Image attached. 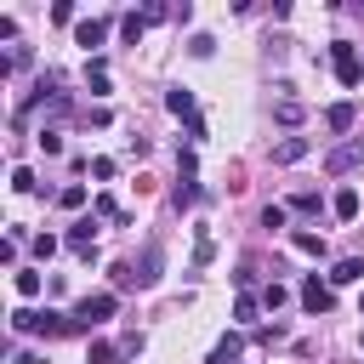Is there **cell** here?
<instances>
[{
	"instance_id": "603a6c76",
	"label": "cell",
	"mask_w": 364,
	"mask_h": 364,
	"mask_svg": "<svg viewBox=\"0 0 364 364\" xmlns=\"http://www.w3.org/2000/svg\"><path fill=\"white\" fill-rule=\"evenodd\" d=\"M34 256L51 262V256H57V233H40V239H34Z\"/></svg>"
},
{
	"instance_id": "cb8c5ba5",
	"label": "cell",
	"mask_w": 364,
	"mask_h": 364,
	"mask_svg": "<svg viewBox=\"0 0 364 364\" xmlns=\"http://www.w3.org/2000/svg\"><path fill=\"white\" fill-rule=\"evenodd\" d=\"M188 51H193V57H210V51H216V40H210V34H193V40H188Z\"/></svg>"
},
{
	"instance_id": "277c9868",
	"label": "cell",
	"mask_w": 364,
	"mask_h": 364,
	"mask_svg": "<svg viewBox=\"0 0 364 364\" xmlns=\"http://www.w3.org/2000/svg\"><path fill=\"white\" fill-rule=\"evenodd\" d=\"M301 307H307V313H313V318H318V313H330V307H336V296H330V284H324V279H318V273H307V279H301Z\"/></svg>"
},
{
	"instance_id": "f546056e",
	"label": "cell",
	"mask_w": 364,
	"mask_h": 364,
	"mask_svg": "<svg viewBox=\"0 0 364 364\" xmlns=\"http://www.w3.org/2000/svg\"><path fill=\"white\" fill-rule=\"evenodd\" d=\"M256 341H262V347H273V341H284V324H267V330H256Z\"/></svg>"
},
{
	"instance_id": "d4e9b609",
	"label": "cell",
	"mask_w": 364,
	"mask_h": 364,
	"mask_svg": "<svg viewBox=\"0 0 364 364\" xmlns=\"http://www.w3.org/2000/svg\"><path fill=\"white\" fill-rule=\"evenodd\" d=\"M11 188H17V193H34V171L17 165V171H11Z\"/></svg>"
},
{
	"instance_id": "7402d4cb",
	"label": "cell",
	"mask_w": 364,
	"mask_h": 364,
	"mask_svg": "<svg viewBox=\"0 0 364 364\" xmlns=\"http://www.w3.org/2000/svg\"><path fill=\"white\" fill-rule=\"evenodd\" d=\"M210 256H216V245H210V233H205V228H199V245H193V267H205V262H210Z\"/></svg>"
},
{
	"instance_id": "7c38bea8",
	"label": "cell",
	"mask_w": 364,
	"mask_h": 364,
	"mask_svg": "<svg viewBox=\"0 0 364 364\" xmlns=\"http://www.w3.org/2000/svg\"><path fill=\"white\" fill-rule=\"evenodd\" d=\"M85 85H91V97H108V63H102V57L85 63Z\"/></svg>"
},
{
	"instance_id": "9c48e42d",
	"label": "cell",
	"mask_w": 364,
	"mask_h": 364,
	"mask_svg": "<svg viewBox=\"0 0 364 364\" xmlns=\"http://www.w3.org/2000/svg\"><path fill=\"white\" fill-rule=\"evenodd\" d=\"M358 159H364V136H353V142H347V148H336V154H330V159H324V165H330V171H336V176H341V171H347V165H358Z\"/></svg>"
},
{
	"instance_id": "ffe728a7",
	"label": "cell",
	"mask_w": 364,
	"mask_h": 364,
	"mask_svg": "<svg viewBox=\"0 0 364 364\" xmlns=\"http://www.w3.org/2000/svg\"><path fill=\"white\" fill-rule=\"evenodd\" d=\"M57 205H63V210H80V205H85V188H80V182H68V188L57 193Z\"/></svg>"
},
{
	"instance_id": "4316f807",
	"label": "cell",
	"mask_w": 364,
	"mask_h": 364,
	"mask_svg": "<svg viewBox=\"0 0 364 364\" xmlns=\"http://www.w3.org/2000/svg\"><path fill=\"white\" fill-rule=\"evenodd\" d=\"M279 119H284V125H296V119H301V102H290V97H284V102H279Z\"/></svg>"
},
{
	"instance_id": "f1b7e54d",
	"label": "cell",
	"mask_w": 364,
	"mask_h": 364,
	"mask_svg": "<svg viewBox=\"0 0 364 364\" xmlns=\"http://www.w3.org/2000/svg\"><path fill=\"white\" fill-rule=\"evenodd\" d=\"M262 228H284V205H267L262 210Z\"/></svg>"
},
{
	"instance_id": "5bb4252c",
	"label": "cell",
	"mask_w": 364,
	"mask_h": 364,
	"mask_svg": "<svg viewBox=\"0 0 364 364\" xmlns=\"http://www.w3.org/2000/svg\"><path fill=\"white\" fill-rule=\"evenodd\" d=\"M290 245H296L301 256H324V233H313V228H296V233H290Z\"/></svg>"
},
{
	"instance_id": "e0dca14e",
	"label": "cell",
	"mask_w": 364,
	"mask_h": 364,
	"mask_svg": "<svg viewBox=\"0 0 364 364\" xmlns=\"http://www.w3.org/2000/svg\"><path fill=\"white\" fill-rule=\"evenodd\" d=\"M324 119H330V131H353V102H336Z\"/></svg>"
},
{
	"instance_id": "44dd1931",
	"label": "cell",
	"mask_w": 364,
	"mask_h": 364,
	"mask_svg": "<svg viewBox=\"0 0 364 364\" xmlns=\"http://www.w3.org/2000/svg\"><path fill=\"white\" fill-rule=\"evenodd\" d=\"M119 28H125V40H131V46H136V40H142V28H148V17H142V11H131V17H125V23H119Z\"/></svg>"
},
{
	"instance_id": "3957f363",
	"label": "cell",
	"mask_w": 364,
	"mask_h": 364,
	"mask_svg": "<svg viewBox=\"0 0 364 364\" xmlns=\"http://www.w3.org/2000/svg\"><path fill=\"white\" fill-rule=\"evenodd\" d=\"M330 63H336V80H341V85H358V80H364V63H358V51H353L347 40L330 46Z\"/></svg>"
},
{
	"instance_id": "4dcf8cb0",
	"label": "cell",
	"mask_w": 364,
	"mask_h": 364,
	"mask_svg": "<svg viewBox=\"0 0 364 364\" xmlns=\"http://www.w3.org/2000/svg\"><path fill=\"white\" fill-rule=\"evenodd\" d=\"M358 307H364V301H358Z\"/></svg>"
},
{
	"instance_id": "4fadbf2b",
	"label": "cell",
	"mask_w": 364,
	"mask_h": 364,
	"mask_svg": "<svg viewBox=\"0 0 364 364\" xmlns=\"http://www.w3.org/2000/svg\"><path fill=\"white\" fill-rule=\"evenodd\" d=\"M330 210H336L341 222H353V216H358V188H336V199H330Z\"/></svg>"
},
{
	"instance_id": "7a4b0ae2",
	"label": "cell",
	"mask_w": 364,
	"mask_h": 364,
	"mask_svg": "<svg viewBox=\"0 0 364 364\" xmlns=\"http://www.w3.org/2000/svg\"><path fill=\"white\" fill-rule=\"evenodd\" d=\"M114 307H119V301H114L108 290H97V296H80V301H74V324H80V330H91V324L114 318Z\"/></svg>"
},
{
	"instance_id": "484cf974",
	"label": "cell",
	"mask_w": 364,
	"mask_h": 364,
	"mask_svg": "<svg viewBox=\"0 0 364 364\" xmlns=\"http://www.w3.org/2000/svg\"><path fill=\"white\" fill-rule=\"evenodd\" d=\"M262 307H284V284H262Z\"/></svg>"
},
{
	"instance_id": "8992f818",
	"label": "cell",
	"mask_w": 364,
	"mask_h": 364,
	"mask_svg": "<svg viewBox=\"0 0 364 364\" xmlns=\"http://www.w3.org/2000/svg\"><path fill=\"white\" fill-rule=\"evenodd\" d=\"M165 108H171L176 119H188V125L199 119V114H193V91H188V85H171V91H165Z\"/></svg>"
},
{
	"instance_id": "2e32d148",
	"label": "cell",
	"mask_w": 364,
	"mask_h": 364,
	"mask_svg": "<svg viewBox=\"0 0 364 364\" xmlns=\"http://www.w3.org/2000/svg\"><path fill=\"white\" fill-rule=\"evenodd\" d=\"M85 364H119V347H114V341H91Z\"/></svg>"
},
{
	"instance_id": "d6986e66",
	"label": "cell",
	"mask_w": 364,
	"mask_h": 364,
	"mask_svg": "<svg viewBox=\"0 0 364 364\" xmlns=\"http://www.w3.org/2000/svg\"><path fill=\"white\" fill-rule=\"evenodd\" d=\"M256 307H262V296H250V290H245V296L233 301V318H239V324H250V318H256Z\"/></svg>"
},
{
	"instance_id": "52a82bcc",
	"label": "cell",
	"mask_w": 364,
	"mask_h": 364,
	"mask_svg": "<svg viewBox=\"0 0 364 364\" xmlns=\"http://www.w3.org/2000/svg\"><path fill=\"white\" fill-rule=\"evenodd\" d=\"M74 40H80L85 51H91V46H102V40H108V17H85V23L74 28Z\"/></svg>"
},
{
	"instance_id": "ac0fdd59",
	"label": "cell",
	"mask_w": 364,
	"mask_h": 364,
	"mask_svg": "<svg viewBox=\"0 0 364 364\" xmlns=\"http://www.w3.org/2000/svg\"><path fill=\"white\" fill-rule=\"evenodd\" d=\"M171 199H176V210H188V205H193V199H199V182H193V176H182V182H176V193H171Z\"/></svg>"
},
{
	"instance_id": "5b68a950",
	"label": "cell",
	"mask_w": 364,
	"mask_h": 364,
	"mask_svg": "<svg viewBox=\"0 0 364 364\" xmlns=\"http://www.w3.org/2000/svg\"><path fill=\"white\" fill-rule=\"evenodd\" d=\"M159 262H165V250H159V239H148L142 245V262H136V290H148L159 279Z\"/></svg>"
},
{
	"instance_id": "ba28073f",
	"label": "cell",
	"mask_w": 364,
	"mask_h": 364,
	"mask_svg": "<svg viewBox=\"0 0 364 364\" xmlns=\"http://www.w3.org/2000/svg\"><path fill=\"white\" fill-rule=\"evenodd\" d=\"M307 148H313L307 136H284V142L273 148V165H296V159H307Z\"/></svg>"
},
{
	"instance_id": "9a60e30c",
	"label": "cell",
	"mask_w": 364,
	"mask_h": 364,
	"mask_svg": "<svg viewBox=\"0 0 364 364\" xmlns=\"http://www.w3.org/2000/svg\"><path fill=\"white\" fill-rule=\"evenodd\" d=\"M11 284H17V296H23V301H34V296H40V273H34V267H17V279H11Z\"/></svg>"
},
{
	"instance_id": "30bf717a",
	"label": "cell",
	"mask_w": 364,
	"mask_h": 364,
	"mask_svg": "<svg viewBox=\"0 0 364 364\" xmlns=\"http://www.w3.org/2000/svg\"><path fill=\"white\" fill-rule=\"evenodd\" d=\"M353 279H364V256H341L330 267V284H353Z\"/></svg>"
},
{
	"instance_id": "83f0119b",
	"label": "cell",
	"mask_w": 364,
	"mask_h": 364,
	"mask_svg": "<svg viewBox=\"0 0 364 364\" xmlns=\"http://www.w3.org/2000/svg\"><path fill=\"white\" fill-rule=\"evenodd\" d=\"M34 142H40V148H46V154H63V136H57V131H40V136H34Z\"/></svg>"
},
{
	"instance_id": "8fae6325",
	"label": "cell",
	"mask_w": 364,
	"mask_h": 364,
	"mask_svg": "<svg viewBox=\"0 0 364 364\" xmlns=\"http://www.w3.org/2000/svg\"><path fill=\"white\" fill-rule=\"evenodd\" d=\"M239 353H245V341H239V336H233V330H228V336H222V341H216V347H210V358H205V364H233V358H239Z\"/></svg>"
},
{
	"instance_id": "6da1fadb",
	"label": "cell",
	"mask_w": 364,
	"mask_h": 364,
	"mask_svg": "<svg viewBox=\"0 0 364 364\" xmlns=\"http://www.w3.org/2000/svg\"><path fill=\"white\" fill-rule=\"evenodd\" d=\"M11 330H17V336H46V341H51V336H68V330H80V324H74V313H51V307L34 313V307H17V313H11Z\"/></svg>"
}]
</instances>
